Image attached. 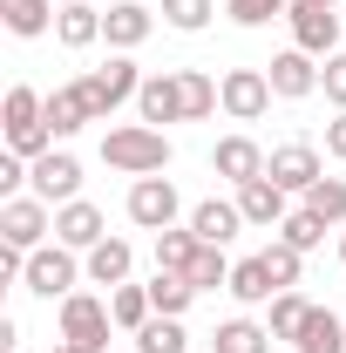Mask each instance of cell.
Wrapping results in <instances>:
<instances>
[{
	"mask_svg": "<svg viewBox=\"0 0 346 353\" xmlns=\"http://www.w3.org/2000/svg\"><path fill=\"white\" fill-rule=\"evenodd\" d=\"M258 259H265V272H272V285H278V292H292V285H299V259H305V252H292L285 238H272Z\"/></svg>",
	"mask_w": 346,
	"mask_h": 353,
	"instance_id": "obj_34",
	"label": "cell"
},
{
	"mask_svg": "<svg viewBox=\"0 0 346 353\" xmlns=\"http://www.w3.org/2000/svg\"><path fill=\"white\" fill-rule=\"evenodd\" d=\"M130 265H136V252H130V238H102V245H95V252H88V279H95V285H109V292H116V285H130Z\"/></svg>",
	"mask_w": 346,
	"mask_h": 353,
	"instance_id": "obj_21",
	"label": "cell"
},
{
	"mask_svg": "<svg viewBox=\"0 0 346 353\" xmlns=\"http://www.w3.org/2000/svg\"><path fill=\"white\" fill-rule=\"evenodd\" d=\"M224 14H231L238 28H265V21H285L292 0H224Z\"/></svg>",
	"mask_w": 346,
	"mask_h": 353,
	"instance_id": "obj_36",
	"label": "cell"
},
{
	"mask_svg": "<svg viewBox=\"0 0 346 353\" xmlns=\"http://www.w3.org/2000/svg\"><path fill=\"white\" fill-rule=\"evenodd\" d=\"M305 211H319L326 224H346V176H319L305 190Z\"/></svg>",
	"mask_w": 346,
	"mask_h": 353,
	"instance_id": "obj_33",
	"label": "cell"
},
{
	"mask_svg": "<svg viewBox=\"0 0 346 353\" xmlns=\"http://www.w3.org/2000/svg\"><path fill=\"white\" fill-rule=\"evenodd\" d=\"M326 157H340V163H346V109L326 123Z\"/></svg>",
	"mask_w": 346,
	"mask_h": 353,
	"instance_id": "obj_40",
	"label": "cell"
},
{
	"mask_svg": "<svg viewBox=\"0 0 346 353\" xmlns=\"http://www.w3.org/2000/svg\"><path fill=\"white\" fill-rule=\"evenodd\" d=\"M292 347H299V353H346V319H340L333 306H312Z\"/></svg>",
	"mask_w": 346,
	"mask_h": 353,
	"instance_id": "obj_20",
	"label": "cell"
},
{
	"mask_svg": "<svg viewBox=\"0 0 346 353\" xmlns=\"http://www.w3.org/2000/svg\"><path fill=\"white\" fill-rule=\"evenodd\" d=\"M109 312H116V326H123V333H143V326L156 319L150 285H116V292H109Z\"/></svg>",
	"mask_w": 346,
	"mask_h": 353,
	"instance_id": "obj_27",
	"label": "cell"
},
{
	"mask_svg": "<svg viewBox=\"0 0 346 353\" xmlns=\"http://www.w3.org/2000/svg\"><path fill=\"white\" fill-rule=\"evenodd\" d=\"M14 353H21V347H14Z\"/></svg>",
	"mask_w": 346,
	"mask_h": 353,
	"instance_id": "obj_45",
	"label": "cell"
},
{
	"mask_svg": "<svg viewBox=\"0 0 346 353\" xmlns=\"http://www.w3.org/2000/svg\"><path fill=\"white\" fill-rule=\"evenodd\" d=\"M21 183H28V157H0V197H21Z\"/></svg>",
	"mask_w": 346,
	"mask_h": 353,
	"instance_id": "obj_39",
	"label": "cell"
},
{
	"mask_svg": "<svg viewBox=\"0 0 346 353\" xmlns=\"http://www.w3.org/2000/svg\"><path fill=\"white\" fill-rule=\"evenodd\" d=\"M48 353H82V347H68V340H54V347H48Z\"/></svg>",
	"mask_w": 346,
	"mask_h": 353,
	"instance_id": "obj_41",
	"label": "cell"
},
{
	"mask_svg": "<svg viewBox=\"0 0 346 353\" xmlns=\"http://www.w3.org/2000/svg\"><path fill=\"white\" fill-rule=\"evenodd\" d=\"M54 41H61V48L102 41V14H95V7H61V14H54Z\"/></svg>",
	"mask_w": 346,
	"mask_h": 353,
	"instance_id": "obj_28",
	"label": "cell"
},
{
	"mask_svg": "<svg viewBox=\"0 0 346 353\" xmlns=\"http://www.w3.org/2000/svg\"><path fill=\"white\" fill-rule=\"evenodd\" d=\"M292 190H278L272 176H252V183H238V211L245 224H258V231H278V224L292 218V204H285Z\"/></svg>",
	"mask_w": 346,
	"mask_h": 353,
	"instance_id": "obj_13",
	"label": "cell"
},
{
	"mask_svg": "<svg viewBox=\"0 0 346 353\" xmlns=\"http://www.w3.org/2000/svg\"><path fill=\"white\" fill-rule=\"evenodd\" d=\"M150 28H156V14L143 7V0H116L109 14H102V41L116 48V54H130V48L150 41Z\"/></svg>",
	"mask_w": 346,
	"mask_h": 353,
	"instance_id": "obj_14",
	"label": "cell"
},
{
	"mask_svg": "<svg viewBox=\"0 0 346 353\" xmlns=\"http://www.w3.org/2000/svg\"><path fill=\"white\" fill-rule=\"evenodd\" d=\"M340 259H346V238H340Z\"/></svg>",
	"mask_w": 346,
	"mask_h": 353,
	"instance_id": "obj_44",
	"label": "cell"
},
{
	"mask_svg": "<svg viewBox=\"0 0 346 353\" xmlns=\"http://www.w3.org/2000/svg\"><path fill=\"white\" fill-rule=\"evenodd\" d=\"M211 170L231 176V183H252V176H265V150L252 143V136H224L211 150Z\"/></svg>",
	"mask_w": 346,
	"mask_h": 353,
	"instance_id": "obj_18",
	"label": "cell"
},
{
	"mask_svg": "<svg viewBox=\"0 0 346 353\" xmlns=\"http://www.w3.org/2000/svg\"><path fill=\"white\" fill-rule=\"evenodd\" d=\"M319 7H340V0H319Z\"/></svg>",
	"mask_w": 346,
	"mask_h": 353,
	"instance_id": "obj_43",
	"label": "cell"
},
{
	"mask_svg": "<svg viewBox=\"0 0 346 353\" xmlns=\"http://www.w3.org/2000/svg\"><path fill=\"white\" fill-rule=\"evenodd\" d=\"M285 28H292V48H305L312 61L340 54V14H333V7H319V0H292Z\"/></svg>",
	"mask_w": 346,
	"mask_h": 353,
	"instance_id": "obj_5",
	"label": "cell"
},
{
	"mask_svg": "<svg viewBox=\"0 0 346 353\" xmlns=\"http://www.w3.org/2000/svg\"><path fill=\"white\" fill-rule=\"evenodd\" d=\"M0 123H7V150H14V157H28V163L54 150V130H48V95H34V88H7Z\"/></svg>",
	"mask_w": 346,
	"mask_h": 353,
	"instance_id": "obj_2",
	"label": "cell"
},
{
	"mask_svg": "<svg viewBox=\"0 0 346 353\" xmlns=\"http://www.w3.org/2000/svg\"><path fill=\"white\" fill-rule=\"evenodd\" d=\"M183 347H190V333H183V319H170V312H156L136 333V353H183Z\"/></svg>",
	"mask_w": 346,
	"mask_h": 353,
	"instance_id": "obj_30",
	"label": "cell"
},
{
	"mask_svg": "<svg viewBox=\"0 0 346 353\" xmlns=\"http://www.w3.org/2000/svg\"><path fill=\"white\" fill-rule=\"evenodd\" d=\"M211 353H272V326H252V319H224L211 333Z\"/></svg>",
	"mask_w": 346,
	"mask_h": 353,
	"instance_id": "obj_24",
	"label": "cell"
},
{
	"mask_svg": "<svg viewBox=\"0 0 346 353\" xmlns=\"http://www.w3.org/2000/svg\"><path fill=\"white\" fill-rule=\"evenodd\" d=\"M238 306H272L278 299V285H272V272H265V259H238L231 265V285H224Z\"/></svg>",
	"mask_w": 346,
	"mask_h": 353,
	"instance_id": "obj_22",
	"label": "cell"
},
{
	"mask_svg": "<svg viewBox=\"0 0 346 353\" xmlns=\"http://www.w3.org/2000/svg\"><path fill=\"white\" fill-rule=\"evenodd\" d=\"M190 285H197V292L231 285V259H224V245H204V252H197V265H190Z\"/></svg>",
	"mask_w": 346,
	"mask_h": 353,
	"instance_id": "obj_35",
	"label": "cell"
},
{
	"mask_svg": "<svg viewBox=\"0 0 346 353\" xmlns=\"http://www.w3.org/2000/svg\"><path fill=\"white\" fill-rule=\"evenodd\" d=\"M190 231L204 238V245H231L238 231H245V211H238V197L224 204V197H204L197 211H190Z\"/></svg>",
	"mask_w": 346,
	"mask_h": 353,
	"instance_id": "obj_19",
	"label": "cell"
},
{
	"mask_svg": "<svg viewBox=\"0 0 346 353\" xmlns=\"http://www.w3.org/2000/svg\"><path fill=\"white\" fill-rule=\"evenodd\" d=\"M278 238H285V245H292V252H319V245H326V218H319V211H292V218L278 224Z\"/></svg>",
	"mask_w": 346,
	"mask_h": 353,
	"instance_id": "obj_32",
	"label": "cell"
},
{
	"mask_svg": "<svg viewBox=\"0 0 346 353\" xmlns=\"http://www.w3.org/2000/svg\"><path fill=\"white\" fill-rule=\"evenodd\" d=\"M0 21H7V34L34 41V34L54 28V0H0Z\"/></svg>",
	"mask_w": 346,
	"mask_h": 353,
	"instance_id": "obj_23",
	"label": "cell"
},
{
	"mask_svg": "<svg viewBox=\"0 0 346 353\" xmlns=\"http://www.w3.org/2000/svg\"><path fill=\"white\" fill-rule=\"evenodd\" d=\"M82 82H88V95H95V116H109L116 102H136V95H143V75H136L130 54H109L102 68H88Z\"/></svg>",
	"mask_w": 346,
	"mask_h": 353,
	"instance_id": "obj_9",
	"label": "cell"
},
{
	"mask_svg": "<svg viewBox=\"0 0 346 353\" xmlns=\"http://www.w3.org/2000/svg\"><path fill=\"white\" fill-rule=\"evenodd\" d=\"M265 176H272V183H278V190H312V183H319V150H312V143H278V150H272V157H265Z\"/></svg>",
	"mask_w": 346,
	"mask_h": 353,
	"instance_id": "obj_11",
	"label": "cell"
},
{
	"mask_svg": "<svg viewBox=\"0 0 346 353\" xmlns=\"http://www.w3.org/2000/svg\"><path fill=\"white\" fill-rule=\"evenodd\" d=\"M28 183H34V197H41V204L61 211V204H75V190H82V163H75L68 150H48V157L28 163Z\"/></svg>",
	"mask_w": 346,
	"mask_h": 353,
	"instance_id": "obj_8",
	"label": "cell"
},
{
	"mask_svg": "<svg viewBox=\"0 0 346 353\" xmlns=\"http://www.w3.org/2000/svg\"><path fill=\"white\" fill-rule=\"evenodd\" d=\"M217 95H224V116H231V123H258L265 109H272V82H265V68H231V75L217 82Z\"/></svg>",
	"mask_w": 346,
	"mask_h": 353,
	"instance_id": "obj_10",
	"label": "cell"
},
{
	"mask_svg": "<svg viewBox=\"0 0 346 353\" xmlns=\"http://www.w3.org/2000/svg\"><path fill=\"white\" fill-rule=\"evenodd\" d=\"M265 82H272V95H285V102H299V95H312V88H319V61H312L305 48H285V54H272V68H265Z\"/></svg>",
	"mask_w": 346,
	"mask_h": 353,
	"instance_id": "obj_15",
	"label": "cell"
},
{
	"mask_svg": "<svg viewBox=\"0 0 346 353\" xmlns=\"http://www.w3.org/2000/svg\"><path fill=\"white\" fill-rule=\"evenodd\" d=\"M102 163L123 176H163L170 170V136L150 130V123H123V130L102 136Z\"/></svg>",
	"mask_w": 346,
	"mask_h": 353,
	"instance_id": "obj_1",
	"label": "cell"
},
{
	"mask_svg": "<svg viewBox=\"0 0 346 353\" xmlns=\"http://www.w3.org/2000/svg\"><path fill=\"white\" fill-rule=\"evenodd\" d=\"M197 252H204V238L197 231H156V272H190L197 265Z\"/></svg>",
	"mask_w": 346,
	"mask_h": 353,
	"instance_id": "obj_26",
	"label": "cell"
},
{
	"mask_svg": "<svg viewBox=\"0 0 346 353\" xmlns=\"http://www.w3.org/2000/svg\"><path fill=\"white\" fill-rule=\"evenodd\" d=\"M54 218H48L41 197H7L0 204V245H14V252H41Z\"/></svg>",
	"mask_w": 346,
	"mask_h": 353,
	"instance_id": "obj_6",
	"label": "cell"
},
{
	"mask_svg": "<svg viewBox=\"0 0 346 353\" xmlns=\"http://www.w3.org/2000/svg\"><path fill=\"white\" fill-rule=\"evenodd\" d=\"M109 326H116V312L102 306L95 292H68L61 299V340L82 353H109Z\"/></svg>",
	"mask_w": 346,
	"mask_h": 353,
	"instance_id": "obj_3",
	"label": "cell"
},
{
	"mask_svg": "<svg viewBox=\"0 0 346 353\" xmlns=\"http://www.w3.org/2000/svg\"><path fill=\"white\" fill-rule=\"evenodd\" d=\"M197 299V285H190V272H156L150 279V306L170 312V319H183V306Z\"/></svg>",
	"mask_w": 346,
	"mask_h": 353,
	"instance_id": "obj_29",
	"label": "cell"
},
{
	"mask_svg": "<svg viewBox=\"0 0 346 353\" xmlns=\"http://www.w3.org/2000/svg\"><path fill=\"white\" fill-rule=\"evenodd\" d=\"M102 238H109V224H102L95 204L75 197V204H61V211H54V245H68V252H95Z\"/></svg>",
	"mask_w": 346,
	"mask_h": 353,
	"instance_id": "obj_16",
	"label": "cell"
},
{
	"mask_svg": "<svg viewBox=\"0 0 346 353\" xmlns=\"http://www.w3.org/2000/svg\"><path fill=\"white\" fill-rule=\"evenodd\" d=\"M319 88H326V102L346 109V54H326V68H319Z\"/></svg>",
	"mask_w": 346,
	"mask_h": 353,
	"instance_id": "obj_38",
	"label": "cell"
},
{
	"mask_svg": "<svg viewBox=\"0 0 346 353\" xmlns=\"http://www.w3.org/2000/svg\"><path fill=\"white\" fill-rule=\"evenodd\" d=\"M305 312H312V299H305L299 285H292V292H278V299H272V340H299Z\"/></svg>",
	"mask_w": 346,
	"mask_h": 353,
	"instance_id": "obj_31",
	"label": "cell"
},
{
	"mask_svg": "<svg viewBox=\"0 0 346 353\" xmlns=\"http://www.w3.org/2000/svg\"><path fill=\"white\" fill-rule=\"evenodd\" d=\"M136 109H143V123H150V130H163V123H183V88H176V68H170V75H143V95H136Z\"/></svg>",
	"mask_w": 346,
	"mask_h": 353,
	"instance_id": "obj_17",
	"label": "cell"
},
{
	"mask_svg": "<svg viewBox=\"0 0 346 353\" xmlns=\"http://www.w3.org/2000/svg\"><path fill=\"white\" fill-rule=\"evenodd\" d=\"M61 7H95V0H61Z\"/></svg>",
	"mask_w": 346,
	"mask_h": 353,
	"instance_id": "obj_42",
	"label": "cell"
},
{
	"mask_svg": "<svg viewBox=\"0 0 346 353\" xmlns=\"http://www.w3.org/2000/svg\"><path fill=\"white\" fill-rule=\"evenodd\" d=\"M211 0H163V21H170L176 34H204V28H211Z\"/></svg>",
	"mask_w": 346,
	"mask_h": 353,
	"instance_id": "obj_37",
	"label": "cell"
},
{
	"mask_svg": "<svg viewBox=\"0 0 346 353\" xmlns=\"http://www.w3.org/2000/svg\"><path fill=\"white\" fill-rule=\"evenodd\" d=\"M88 123H102L95 116V95H88V82H68L48 95V130H54V143H68L75 130H88Z\"/></svg>",
	"mask_w": 346,
	"mask_h": 353,
	"instance_id": "obj_12",
	"label": "cell"
},
{
	"mask_svg": "<svg viewBox=\"0 0 346 353\" xmlns=\"http://www.w3.org/2000/svg\"><path fill=\"white\" fill-rule=\"evenodd\" d=\"M176 88H183V123H204L217 102H224V95H217V82L204 75V68H176Z\"/></svg>",
	"mask_w": 346,
	"mask_h": 353,
	"instance_id": "obj_25",
	"label": "cell"
},
{
	"mask_svg": "<svg viewBox=\"0 0 346 353\" xmlns=\"http://www.w3.org/2000/svg\"><path fill=\"white\" fill-rule=\"evenodd\" d=\"M82 272L88 265H75L68 245H41V252H28V279H21V285H28L34 299H68V292L82 285Z\"/></svg>",
	"mask_w": 346,
	"mask_h": 353,
	"instance_id": "obj_4",
	"label": "cell"
},
{
	"mask_svg": "<svg viewBox=\"0 0 346 353\" xmlns=\"http://www.w3.org/2000/svg\"><path fill=\"white\" fill-rule=\"evenodd\" d=\"M176 211H183V197H176L170 176H136V183H130V224H143V231H170Z\"/></svg>",
	"mask_w": 346,
	"mask_h": 353,
	"instance_id": "obj_7",
	"label": "cell"
}]
</instances>
